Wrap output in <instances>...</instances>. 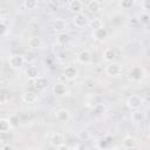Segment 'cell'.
I'll return each instance as SVG.
<instances>
[{
  "label": "cell",
  "instance_id": "7402d4cb",
  "mask_svg": "<svg viewBox=\"0 0 150 150\" xmlns=\"http://www.w3.org/2000/svg\"><path fill=\"white\" fill-rule=\"evenodd\" d=\"M23 7L28 11H34L38 8V0H25Z\"/></svg>",
  "mask_w": 150,
  "mask_h": 150
},
{
  "label": "cell",
  "instance_id": "52a82bcc",
  "mask_svg": "<svg viewBox=\"0 0 150 150\" xmlns=\"http://www.w3.org/2000/svg\"><path fill=\"white\" fill-rule=\"evenodd\" d=\"M67 87L63 83H56L53 86V94L56 97H63L67 95Z\"/></svg>",
  "mask_w": 150,
  "mask_h": 150
},
{
  "label": "cell",
  "instance_id": "9c48e42d",
  "mask_svg": "<svg viewBox=\"0 0 150 150\" xmlns=\"http://www.w3.org/2000/svg\"><path fill=\"white\" fill-rule=\"evenodd\" d=\"M49 143H50L52 146H54V148H59V146H61V145L64 143V137H63L62 134L56 132V134H54V135L50 137Z\"/></svg>",
  "mask_w": 150,
  "mask_h": 150
},
{
  "label": "cell",
  "instance_id": "4dcf8cb0",
  "mask_svg": "<svg viewBox=\"0 0 150 150\" xmlns=\"http://www.w3.org/2000/svg\"><path fill=\"white\" fill-rule=\"evenodd\" d=\"M84 86H86V88H88V89H94L95 82H94V80H91V79H87V80L84 81Z\"/></svg>",
  "mask_w": 150,
  "mask_h": 150
},
{
  "label": "cell",
  "instance_id": "4fadbf2b",
  "mask_svg": "<svg viewBox=\"0 0 150 150\" xmlns=\"http://www.w3.org/2000/svg\"><path fill=\"white\" fill-rule=\"evenodd\" d=\"M107 35H108V32H107V29L104 28V26L101 27V28H98V29L93 30V38H94L95 40L102 41V40H104V39L107 38Z\"/></svg>",
  "mask_w": 150,
  "mask_h": 150
},
{
  "label": "cell",
  "instance_id": "d6a6232c",
  "mask_svg": "<svg viewBox=\"0 0 150 150\" xmlns=\"http://www.w3.org/2000/svg\"><path fill=\"white\" fill-rule=\"evenodd\" d=\"M1 150H14V146H12L9 144H6V145H2L1 146Z\"/></svg>",
  "mask_w": 150,
  "mask_h": 150
},
{
  "label": "cell",
  "instance_id": "484cf974",
  "mask_svg": "<svg viewBox=\"0 0 150 150\" xmlns=\"http://www.w3.org/2000/svg\"><path fill=\"white\" fill-rule=\"evenodd\" d=\"M68 40H69V38H68V35L66 33H59V35H57V42L60 45H66L68 42Z\"/></svg>",
  "mask_w": 150,
  "mask_h": 150
},
{
  "label": "cell",
  "instance_id": "83f0119b",
  "mask_svg": "<svg viewBox=\"0 0 150 150\" xmlns=\"http://www.w3.org/2000/svg\"><path fill=\"white\" fill-rule=\"evenodd\" d=\"M0 26H1V32H0V33H1V36H4V38H5V36L7 35L8 26H7V23L5 22V20H1V25H0Z\"/></svg>",
  "mask_w": 150,
  "mask_h": 150
},
{
  "label": "cell",
  "instance_id": "cb8c5ba5",
  "mask_svg": "<svg viewBox=\"0 0 150 150\" xmlns=\"http://www.w3.org/2000/svg\"><path fill=\"white\" fill-rule=\"evenodd\" d=\"M136 0H121V7L123 9H129L135 5Z\"/></svg>",
  "mask_w": 150,
  "mask_h": 150
},
{
  "label": "cell",
  "instance_id": "9a60e30c",
  "mask_svg": "<svg viewBox=\"0 0 150 150\" xmlns=\"http://www.w3.org/2000/svg\"><path fill=\"white\" fill-rule=\"evenodd\" d=\"M36 100H38V94L34 91L28 90V91H25L22 94V101L26 103H34Z\"/></svg>",
  "mask_w": 150,
  "mask_h": 150
},
{
  "label": "cell",
  "instance_id": "8d00e7d4",
  "mask_svg": "<svg viewBox=\"0 0 150 150\" xmlns=\"http://www.w3.org/2000/svg\"><path fill=\"white\" fill-rule=\"evenodd\" d=\"M149 137H150V132H149Z\"/></svg>",
  "mask_w": 150,
  "mask_h": 150
},
{
  "label": "cell",
  "instance_id": "7c38bea8",
  "mask_svg": "<svg viewBox=\"0 0 150 150\" xmlns=\"http://www.w3.org/2000/svg\"><path fill=\"white\" fill-rule=\"evenodd\" d=\"M47 86H48V80H47V77L39 76V77H36V79L34 80V87H35V89H38V90H43V89L47 88Z\"/></svg>",
  "mask_w": 150,
  "mask_h": 150
},
{
  "label": "cell",
  "instance_id": "6da1fadb",
  "mask_svg": "<svg viewBox=\"0 0 150 150\" xmlns=\"http://www.w3.org/2000/svg\"><path fill=\"white\" fill-rule=\"evenodd\" d=\"M143 104V98L139 95H131L127 100V107L131 110H137L142 107Z\"/></svg>",
  "mask_w": 150,
  "mask_h": 150
},
{
  "label": "cell",
  "instance_id": "3957f363",
  "mask_svg": "<svg viewBox=\"0 0 150 150\" xmlns=\"http://www.w3.org/2000/svg\"><path fill=\"white\" fill-rule=\"evenodd\" d=\"M121 71H122V67L116 62H110L105 67V74L108 76H117L121 74Z\"/></svg>",
  "mask_w": 150,
  "mask_h": 150
},
{
  "label": "cell",
  "instance_id": "8fae6325",
  "mask_svg": "<svg viewBox=\"0 0 150 150\" xmlns=\"http://www.w3.org/2000/svg\"><path fill=\"white\" fill-rule=\"evenodd\" d=\"M53 28L57 33H63L67 29V22L63 19H56L53 22Z\"/></svg>",
  "mask_w": 150,
  "mask_h": 150
},
{
  "label": "cell",
  "instance_id": "8992f818",
  "mask_svg": "<svg viewBox=\"0 0 150 150\" xmlns=\"http://www.w3.org/2000/svg\"><path fill=\"white\" fill-rule=\"evenodd\" d=\"M73 22H74V25H75L77 28H83L84 26L88 25V18H87V15H84L83 13H79V14H75Z\"/></svg>",
  "mask_w": 150,
  "mask_h": 150
},
{
  "label": "cell",
  "instance_id": "f1b7e54d",
  "mask_svg": "<svg viewBox=\"0 0 150 150\" xmlns=\"http://www.w3.org/2000/svg\"><path fill=\"white\" fill-rule=\"evenodd\" d=\"M8 120H9V122H11L12 127H16V125L19 124V116H18V115H11V116L8 117Z\"/></svg>",
  "mask_w": 150,
  "mask_h": 150
},
{
  "label": "cell",
  "instance_id": "ac0fdd59",
  "mask_svg": "<svg viewBox=\"0 0 150 150\" xmlns=\"http://www.w3.org/2000/svg\"><path fill=\"white\" fill-rule=\"evenodd\" d=\"M26 76L30 80H35L36 77H39V69L34 66H29L26 69Z\"/></svg>",
  "mask_w": 150,
  "mask_h": 150
},
{
  "label": "cell",
  "instance_id": "7a4b0ae2",
  "mask_svg": "<svg viewBox=\"0 0 150 150\" xmlns=\"http://www.w3.org/2000/svg\"><path fill=\"white\" fill-rule=\"evenodd\" d=\"M25 62V59H23V55H19V54H14L9 57L8 60V64L12 69H20L22 67Z\"/></svg>",
  "mask_w": 150,
  "mask_h": 150
},
{
  "label": "cell",
  "instance_id": "30bf717a",
  "mask_svg": "<svg viewBox=\"0 0 150 150\" xmlns=\"http://www.w3.org/2000/svg\"><path fill=\"white\" fill-rule=\"evenodd\" d=\"M28 47L30 49H39L42 47V39L38 35H34V36H30L28 39Z\"/></svg>",
  "mask_w": 150,
  "mask_h": 150
},
{
  "label": "cell",
  "instance_id": "e575fe53",
  "mask_svg": "<svg viewBox=\"0 0 150 150\" xmlns=\"http://www.w3.org/2000/svg\"><path fill=\"white\" fill-rule=\"evenodd\" d=\"M145 116H146V117L150 120V107H149V108L145 110Z\"/></svg>",
  "mask_w": 150,
  "mask_h": 150
},
{
  "label": "cell",
  "instance_id": "d590c367",
  "mask_svg": "<svg viewBox=\"0 0 150 150\" xmlns=\"http://www.w3.org/2000/svg\"><path fill=\"white\" fill-rule=\"evenodd\" d=\"M42 1H43V2H50L52 0H42Z\"/></svg>",
  "mask_w": 150,
  "mask_h": 150
},
{
  "label": "cell",
  "instance_id": "d4e9b609",
  "mask_svg": "<svg viewBox=\"0 0 150 150\" xmlns=\"http://www.w3.org/2000/svg\"><path fill=\"white\" fill-rule=\"evenodd\" d=\"M23 59H25V62H28V63H32L35 61V54L32 53V52H26L23 54Z\"/></svg>",
  "mask_w": 150,
  "mask_h": 150
},
{
  "label": "cell",
  "instance_id": "836d02e7",
  "mask_svg": "<svg viewBox=\"0 0 150 150\" xmlns=\"http://www.w3.org/2000/svg\"><path fill=\"white\" fill-rule=\"evenodd\" d=\"M0 102H1V104H5V103H6V93H2V94H1Z\"/></svg>",
  "mask_w": 150,
  "mask_h": 150
},
{
  "label": "cell",
  "instance_id": "1f68e13d",
  "mask_svg": "<svg viewBox=\"0 0 150 150\" xmlns=\"http://www.w3.org/2000/svg\"><path fill=\"white\" fill-rule=\"evenodd\" d=\"M143 8L144 9H150V0H144L143 1Z\"/></svg>",
  "mask_w": 150,
  "mask_h": 150
},
{
  "label": "cell",
  "instance_id": "2e32d148",
  "mask_svg": "<svg viewBox=\"0 0 150 150\" xmlns=\"http://www.w3.org/2000/svg\"><path fill=\"white\" fill-rule=\"evenodd\" d=\"M69 11L74 14H79V13H82V4L81 1L79 0H73L70 4H69Z\"/></svg>",
  "mask_w": 150,
  "mask_h": 150
},
{
  "label": "cell",
  "instance_id": "603a6c76",
  "mask_svg": "<svg viewBox=\"0 0 150 150\" xmlns=\"http://www.w3.org/2000/svg\"><path fill=\"white\" fill-rule=\"evenodd\" d=\"M89 26H90V28H91L93 30H95V29H98V28L103 27V22H102L101 19H93V20L89 22Z\"/></svg>",
  "mask_w": 150,
  "mask_h": 150
},
{
  "label": "cell",
  "instance_id": "ba28073f",
  "mask_svg": "<svg viewBox=\"0 0 150 150\" xmlns=\"http://www.w3.org/2000/svg\"><path fill=\"white\" fill-rule=\"evenodd\" d=\"M55 117H56V120L59 121V122H61V123H66V122H68L69 120H70V112L67 110V109H59L57 111H56V115H55Z\"/></svg>",
  "mask_w": 150,
  "mask_h": 150
},
{
  "label": "cell",
  "instance_id": "5bb4252c",
  "mask_svg": "<svg viewBox=\"0 0 150 150\" xmlns=\"http://www.w3.org/2000/svg\"><path fill=\"white\" fill-rule=\"evenodd\" d=\"M90 60H91V53L89 50H87V49L80 52V54L77 55V61L80 63H83V64L84 63H89Z\"/></svg>",
  "mask_w": 150,
  "mask_h": 150
},
{
  "label": "cell",
  "instance_id": "44dd1931",
  "mask_svg": "<svg viewBox=\"0 0 150 150\" xmlns=\"http://www.w3.org/2000/svg\"><path fill=\"white\" fill-rule=\"evenodd\" d=\"M103 59L105 61H109V62H112L115 59H116V53L112 48H107L104 52H103Z\"/></svg>",
  "mask_w": 150,
  "mask_h": 150
},
{
  "label": "cell",
  "instance_id": "d6986e66",
  "mask_svg": "<svg viewBox=\"0 0 150 150\" xmlns=\"http://www.w3.org/2000/svg\"><path fill=\"white\" fill-rule=\"evenodd\" d=\"M11 128H12V124H11L9 120L5 118V117H1L0 118V131L2 134H6L7 131H9Z\"/></svg>",
  "mask_w": 150,
  "mask_h": 150
},
{
  "label": "cell",
  "instance_id": "ffe728a7",
  "mask_svg": "<svg viewBox=\"0 0 150 150\" xmlns=\"http://www.w3.org/2000/svg\"><path fill=\"white\" fill-rule=\"evenodd\" d=\"M137 144H136V139L131 136H127L124 137L123 139V148L124 149H132V148H136Z\"/></svg>",
  "mask_w": 150,
  "mask_h": 150
},
{
  "label": "cell",
  "instance_id": "5b68a950",
  "mask_svg": "<svg viewBox=\"0 0 150 150\" xmlns=\"http://www.w3.org/2000/svg\"><path fill=\"white\" fill-rule=\"evenodd\" d=\"M63 76L68 81H73L79 76V71L74 66H67L63 70Z\"/></svg>",
  "mask_w": 150,
  "mask_h": 150
},
{
  "label": "cell",
  "instance_id": "277c9868",
  "mask_svg": "<svg viewBox=\"0 0 150 150\" xmlns=\"http://www.w3.org/2000/svg\"><path fill=\"white\" fill-rule=\"evenodd\" d=\"M129 75H130V79H131L132 81L139 82V81H142L143 77H144V70H143L142 67L136 66V67H134V68L131 69V71H130Z\"/></svg>",
  "mask_w": 150,
  "mask_h": 150
},
{
  "label": "cell",
  "instance_id": "e0dca14e",
  "mask_svg": "<svg viewBox=\"0 0 150 150\" xmlns=\"http://www.w3.org/2000/svg\"><path fill=\"white\" fill-rule=\"evenodd\" d=\"M87 9L90 12V13H97L100 9H101V4L98 0H91L88 2L87 5Z\"/></svg>",
  "mask_w": 150,
  "mask_h": 150
},
{
  "label": "cell",
  "instance_id": "4316f807",
  "mask_svg": "<svg viewBox=\"0 0 150 150\" xmlns=\"http://www.w3.org/2000/svg\"><path fill=\"white\" fill-rule=\"evenodd\" d=\"M139 21H141L142 23H144V25L149 23V22H150V15H149L148 13H142L141 16H139Z\"/></svg>",
  "mask_w": 150,
  "mask_h": 150
},
{
  "label": "cell",
  "instance_id": "f546056e",
  "mask_svg": "<svg viewBox=\"0 0 150 150\" xmlns=\"http://www.w3.org/2000/svg\"><path fill=\"white\" fill-rule=\"evenodd\" d=\"M109 138H102V139H100L98 141V148H101V149H105L108 145H109Z\"/></svg>",
  "mask_w": 150,
  "mask_h": 150
}]
</instances>
